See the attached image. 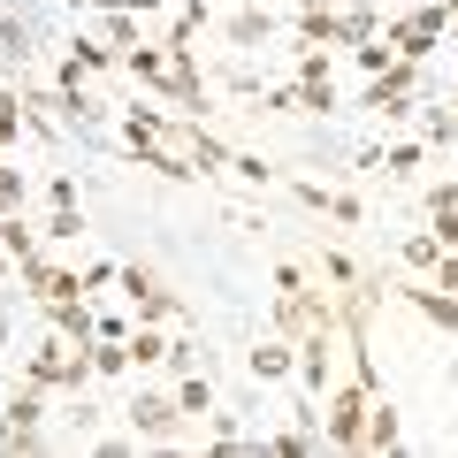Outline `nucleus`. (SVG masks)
<instances>
[{
	"instance_id": "obj_1",
	"label": "nucleus",
	"mask_w": 458,
	"mask_h": 458,
	"mask_svg": "<svg viewBox=\"0 0 458 458\" xmlns=\"http://www.w3.org/2000/svg\"><path fill=\"white\" fill-rule=\"evenodd\" d=\"M123 146L146 168H161V176H214V168H229V153L214 146L199 123H176V114H161V107H131Z\"/></svg>"
},
{
	"instance_id": "obj_2",
	"label": "nucleus",
	"mask_w": 458,
	"mask_h": 458,
	"mask_svg": "<svg viewBox=\"0 0 458 458\" xmlns=\"http://www.w3.org/2000/svg\"><path fill=\"white\" fill-rule=\"evenodd\" d=\"M367 412H375V382H344V390H328L321 405V443H336V451H367Z\"/></svg>"
},
{
	"instance_id": "obj_3",
	"label": "nucleus",
	"mask_w": 458,
	"mask_h": 458,
	"mask_svg": "<svg viewBox=\"0 0 458 458\" xmlns=\"http://www.w3.org/2000/svg\"><path fill=\"white\" fill-rule=\"evenodd\" d=\"M123 420H131L138 443H183V397L176 390H131V405H123Z\"/></svg>"
},
{
	"instance_id": "obj_4",
	"label": "nucleus",
	"mask_w": 458,
	"mask_h": 458,
	"mask_svg": "<svg viewBox=\"0 0 458 458\" xmlns=\"http://www.w3.org/2000/svg\"><path fill=\"white\" fill-rule=\"evenodd\" d=\"M84 375H92V352H77L69 328H62V336H47L31 360H23V382H38V390H84Z\"/></svg>"
},
{
	"instance_id": "obj_5",
	"label": "nucleus",
	"mask_w": 458,
	"mask_h": 458,
	"mask_svg": "<svg viewBox=\"0 0 458 458\" xmlns=\"http://www.w3.org/2000/svg\"><path fill=\"white\" fill-rule=\"evenodd\" d=\"M276 328L291 344H306V336H336V306H328L321 291H306V283H283L276 291Z\"/></svg>"
},
{
	"instance_id": "obj_6",
	"label": "nucleus",
	"mask_w": 458,
	"mask_h": 458,
	"mask_svg": "<svg viewBox=\"0 0 458 458\" xmlns=\"http://www.w3.org/2000/svg\"><path fill=\"white\" fill-rule=\"evenodd\" d=\"M123 298H131L138 313H153V321H183L176 283H168L161 267H146V260H131V267H123Z\"/></svg>"
},
{
	"instance_id": "obj_7",
	"label": "nucleus",
	"mask_w": 458,
	"mask_h": 458,
	"mask_svg": "<svg viewBox=\"0 0 458 458\" xmlns=\"http://www.w3.org/2000/svg\"><path fill=\"white\" fill-rule=\"evenodd\" d=\"M412 84H420V69H412L405 54H397V62L382 69L375 84H367V107H382V114H405V107H412Z\"/></svg>"
},
{
	"instance_id": "obj_8",
	"label": "nucleus",
	"mask_w": 458,
	"mask_h": 458,
	"mask_svg": "<svg viewBox=\"0 0 458 458\" xmlns=\"http://www.w3.org/2000/svg\"><path fill=\"white\" fill-rule=\"evenodd\" d=\"M23 283H31V298H38V306H62V298H84V276H69V267H47L38 252L23 260Z\"/></svg>"
},
{
	"instance_id": "obj_9",
	"label": "nucleus",
	"mask_w": 458,
	"mask_h": 458,
	"mask_svg": "<svg viewBox=\"0 0 458 458\" xmlns=\"http://www.w3.org/2000/svg\"><path fill=\"white\" fill-rule=\"evenodd\" d=\"M252 375H260V382H291V375H298V344L283 336V328H276L267 344H252Z\"/></svg>"
},
{
	"instance_id": "obj_10",
	"label": "nucleus",
	"mask_w": 458,
	"mask_h": 458,
	"mask_svg": "<svg viewBox=\"0 0 458 458\" xmlns=\"http://www.w3.org/2000/svg\"><path fill=\"white\" fill-rule=\"evenodd\" d=\"M412 298V313H420V321H436L443 336H451L458 328V291H443V283H428V291H405Z\"/></svg>"
},
{
	"instance_id": "obj_11",
	"label": "nucleus",
	"mask_w": 458,
	"mask_h": 458,
	"mask_svg": "<svg viewBox=\"0 0 458 458\" xmlns=\"http://www.w3.org/2000/svg\"><path fill=\"white\" fill-rule=\"evenodd\" d=\"M222 31H229V47H245V54H252V47H267V38H276V16H267V8H237Z\"/></svg>"
},
{
	"instance_id": "obj_12",
	"label": "nucleus",
	"mask_w": 458,
	"mask_h": 458,
	"mask_svg": "<svg viewBox=\"0 0 458 458\" xmlns=\"http://www.w3.org/2000/svg\"><path fill=\"white\" fill-rule=\"evenodd\" d=\"M328 352H336V336H306L298 344V382H306V390H328Z\"/></svg>"
},
{
	"instance_id": "obj_13",
	"label": "nucleus",
	"mask_w": 458,
	"mask_h": 458,
	"mask_svg": "<svg viewBox=\"0 0 458 458\" xmlns=\"http://www.w3.org/2000/svg\"><path fill=\"white\" fill-rule=\"evenodd\" d=\"M405 443V428H397V405H382L375 397V412H367V451H397Z\"/></svg>"
},
{
	"instance_id": "obj_14",
	"label": "nucleus",
	"mask_w": 458,
	"mask_h": 458,
	"mask_svg": "<svg viewBox=\"0 0 458 458\" xmlns=\"http://www.w3.org/2000/svg\"><path fill=\"white\" fill-rule=\"evenodd\" d=\"M176 397H183V412H191V420H207V412H214V390H207V375H199V367H183V375H176Z\"/></svg>"
},
{
	"instance_id": "obj_15",
	"label": "nucleus",
	"mask_w": 458,
	"mask_h": 458,
	"mask_svg": "<svg viewBox=\"0 0 458 458\" xmlns=\"http://www.w3.org/2000/svg\"><path fill=\"white\" fill-rule=\"evenodd\" d=\"M8 420H16V428H47V397H38V382L8 397Z\"/></svg>"
},
{
	"instance_id": "obj_16",
	"label": "nucleus",
	"mask_w": 458,
	"mask_h": 458,
	"mask_svg": "<svg viewBox=\"0 0 458 458\" xmlns=\"http://www.w3.org/2000/svg\"><path fill=\"white\" fill-rule=\"evenodd\" d=\"M168 360V336H161V328H138V336H131V367H161Z\"/></svg>"
},
{
	"instance_id": "obj_17",
	"label": "nucleus",
	"mask_w": 458,
	"mask_h": 458,
	"mask_svg": "<svg viewBox=\"0 0 458 458\" xmlns=\"http://www.w3.org/2000/svg\"><path fill=\"white\" fill-rule=\"evenodd\" d=\"M443 252L451 245H443L436 229H428V237H405V267H443Z\"/></svg>"
},
{
	"instance_id": "obj_18",
	"label": "nucleus",
	"mask_w": 458,
	"mask_h": 458,
	"mask_svg": "<svg viewBox=\"0 0 458 458\" xmlns=\"http://www.w3.org/2000/svg\"><path fill=\"white\" fill-rule=\"evenodd\" d=\"M0 245H8V260H16V267H23V260L38 252V245H31V229H23L16 214H0Z\"/></svg>"
},
{
	"instance_id": "obj_19",
	"label": "nucleus",
	"mask_w": 458,
	"mask_h": 458,
	"mask_svg": "<svg viewBox=\"0 0 458 458\" xmlns=\"http://www.w3.org/2000/svg\"><path fill=\"white\" fill-rule=\"evenodd\" d=\"M16 207H23V176L0 161V214H16Z\"/></svg>"
},
{
	"instance_id": "obj_20",
	"label": "nucleus",
	"mask_w": 458,
	"mask_h": 458,
	"mask_svg": "<svg viewBox=\"0 0 458 458\" xmlns=\"http://www.w3.org/2000/svg\"><path fill=\"white\" fill-rule=\"evenodd\" d=\"M321 276H328V283H360V267L344 260V252H328V260H321Z\"/></svg>"
},
{
	"instance_id": "obj_21",
	"label": "nucleus",
	"mask_w": 458,
	"mask_h": 458,
	"mask_svg": "<svg viewBox=\"0 0 458 458\" xmlns=\"http://www.w3.org/2000/svg\"><path fill=\"white\" fill-rule=\"evenodd\" d=\"M298 16H336V0H298Z\"/></svg>"
},
{
	"instance_id": "obj_22",
	"label": "nucleus",
	"mask_w": 458,
	"mask_h": 458,
	"mask_svg": "<svg viewBox=\"0 0 458 458\" xmlns=\"http://www.w3.org/2000/svg\"><path fill=\"white\" fill-rule=\"evenodd\" d=\"M0 352H8V313H0Z\"/></svg>"
}]
</instances>
